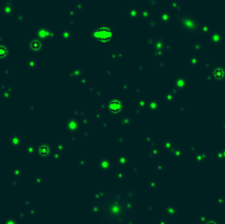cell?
Masks as SVG:
<instances>
[{
	"label": "cell",
	"instance_id": "6da1fadb",
	"mask_svg": "<svg viewBox=\"0 0 225 224\" xmlns=\"http://www.w3.org/2000/svg\"><path fill=\"white\" fill-rule=\"evenodd\" d=\"M92 211L101 224H131L135 201L129 192H108L96 200Z\"/></svg>",
	"mask_w": 225,
	"mask_h": 224
}]
</instances>
